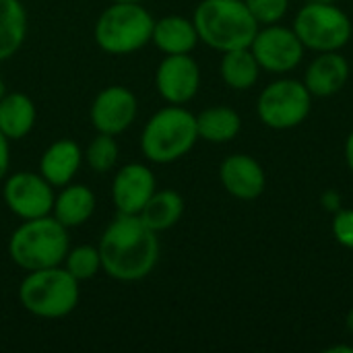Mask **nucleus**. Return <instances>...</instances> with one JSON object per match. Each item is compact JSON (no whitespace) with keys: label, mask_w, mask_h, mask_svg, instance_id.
<instances>
[{"label":"nucleus","mask_w":353,"mask_h":353,"mask_svg":"<svg viewBox=\"0 0 353 353\" xmlns=\"http://www.w3.org/2000/svg\"><path fill=\"white\" fill-rule=\"evenodd\" d=\"M4 95H6V87H4V81L0 79V99H2Z\"/></svg>","instance_id":"473e14b6"},{"label":"nucleus","mask_w":353,"mask_h":353,"mask_svg":"<svg viewBox=\"0 0 353 353\" xmlns=\"http://www.w3.org/2000/svg\"><path fill=\"white\" fill-rule=\"evenodd\" d=\"M8 168H10V145L8 139L0 132V180L6 178Z\"/></svg>","instance_id":"cd10ccee"},{"label":"nucleus","mask_w":353,"mask_h":353,"mask_svg":"<svg viewBox=\"0 0 353 353\" xmlns=\"http://www.w3.org/2000/svg\"><path fill=\"white\" fill-rule=\"evenodd\" d=\"M182 215H184V199L180 192L172 188L155 190L139 213L141 221L157 234L172 230L182 219Z\"/></svg>","instance_id":"aec40b11"},{"label":"nucleus","mask_w":353,"mask_h":353,"mask_svg":"<svg viewBox=\"0 0 353 353\" xmlns=\"http://www.w3.org/2000/svg\"><path fill=\"white\" fill-rule=\"evenodd\" d=\"M35 103L25 93H6L0 99V132L8 141L27 137L35 126Z\"/></svg>","instance_id":"6ab92c4d"},{"label":"nucleus","mask_w":353,"mask_h":353,"mask_svg":"<svg viewBox=\"0 0 353 353\" xmlns=\"http://www.w3.org/2000/svg\"><path fill=\"white\" fill-rule=\"evenodd\" d=\"M331 232H333V238L337 240V244L353 250V209L341 207L337 213H333Z\"/></svg>","instance_id":"bb28decb"},{"label":"nucleus","mask_w":353,"mask_h":353,"mask_svg":"<svg viewBox=\"0 0 353 353\" xmlns=\"http://www.w3.org/2000/svg\"><path fill=\"white\" fill-rule=\"evenodd\" d=\"M83 163V151L72 139L54 141L39 159V174L54 186L62 188L72 182Z\"/></svg>","instance_id":"dca6fc26"},{"label":"nucleus","mask_w":353,"mask_h":353,"mask_svg":"<svg viewBox=\"0 0 353 353\" xmlns=\"http://www.w3.org/2000/svg\"><path fill=\"white\" fill-rule=\"evenodd\" d=\"M310 110L312 95L304 81L283 74L269 83L256 99L259 120L273 130H292L304 124L310 116Z\"/></svg>","instance_id":"6e6552de"},{"label":"nucleus","mask_w":353,"mask_h":353,"mask_svg":"<svg viewBox=\"0 0 353 353\" xmlns=\"http://www.w3.org/2000/svg\"><path fill=\"white\" fill-rule=\"evenodd\" d=\"M155 19L141 2H112L93 29L95 43L114 56L139 52L151 41Z\"/></svg>","instance_id":"423d86ee"},{"label":"nucleus","mask_w":353,"mask_h":353,"mask_svg":"<svg viewBox=\"0 0 353 353\" xmlns=\"http://www.w3.org/2000/svg\"><path fill=\"white\" fill-rule=\"evenodd\" d=\"M196 130H199V139L207 143L223 145L240 134L242 118L230 105H213L196 116Z\"/></svg>","instance_id":"412c9836"},{"label":"nucleus","mask_w":353,"mask_h":353,"mask_svg":"<svg viewBox=\"0 0 353 353\" xmlns=\"http://www.w3.org/2000/svg\"><path fill=\"white\" fill-rule=\"evenodd\" d=\"M137 112V95L124 85H110L95 95L89 110V118L97 132L116 137L134 122Z\"/></svg>","instance_id":"f8f14e48"},{"label":"nucleus","mask_w":353,"mask_h":353,"mask_svg":"<svg viewBox=\"0 0 353 353\" xmlns=\"http://www.w3.org/2000/svg\"><path fill=\"white\" fill-rule=\"evenodd\" d=\"M64 269L77 279V281H87L93 279L101 271V256L99 248L91 244H81L68 250L64 259Z\"/></svg>","instance_id":"b1692460"},{"label":"nucleus","mask_w":353,"mask_h":353,"mask_svg":"<svg viewBox=\"0 0 353 353\" xmlns=\"http://www.w3.org/2000/svg\"><path fill=\"white\" fill-rule=\"evenodd\" d=\"M321 205H323L327 211L337 213V211L341 209V194H339L337 190H327V192H323V196H321Z\"/></svg>","instance_id":"c85d7f7f"},{"label":"nucleus","mask_w":353,"mask_h":353,"mask_svg":"<svg viewBox=\"0 0 353 353\" xmlns=\"http://www.w3.org/2000/svg\"><path fill=\"white\" fill-rule=\"evenodd\" d=\"M118 155H120V149H118L116 137L103 134V132H97V137L85 149V161L97 174L110 172L116 165Z\"/></svg>","instance_id":"393cba45"},{"label":"nucleus","mask_w":353,"mask_h":353,"mask_svg":"<svg viewBox=\"0 0 353 353\" xmlns=\"http://www.w3.org/2000/svg\"><path fill=\"white\" fill-rule=\"evenodd\" d=\"M292 29L306 50L341 52L353 35L352 19L335 2L308 0L294 17Z\"/></svg>","instance_id":"0eeeda50"},{"label":"nucleus","mask_w":353,"mask_h":353,"mask_svg":"<svg viewBox=\"0 0 353 353\" xmlns=\"http://www.w3.org/2000/svg\"><path fill=\"white\" fill-rule=\"evenodd\" d=\"M81 298L79 281L64 267H50L29 271L19 285V300L23 308L39 319L68 316Z\"/></svg>","instance_id":"39448f33"},{"label":"nucleus","mask_w":353,"mask_h":353,"mask_svg":"<svg viewBox=\"0 0 353 353\" xmlns=\"http://www.w3.org/2000/svg\"><path fill=\"white\" fill-rule=\"evenodd\" d=\"M192 23L199 41L221 54L250 48L261 27L244 0H201L194 8Z\"/></svg>","instance_id":"f03ea898"},{"label":"nucleus","mask_w":353,"mask_h":353,"mask_svg":"<svg viewBox=\"0 0 353 353\" xmlns=\"http://www.w3.org/2000/svg\"><path fill=\"white\" fill-rule=\"evenodd\" d=\"M350 79V62L341 52H319L304 72V85L312 97L337 95Z\"/></svg>","instance_id":"2eb2a0df"},{"label":"nucleus","mask_w":353,"mask_h":353,"mask_svg":"<svg viewBox=\"0 0 353 353\" xmlns=\"http://www.w3.org/2000/svg\"><path fill=\"white\" fill-rule=\"evenodd\" d=\"M157 93L172 105H184L201 89V68L190 54H170L155 70Z\"/></svg>","instance_id":"9b49d317"},{"label":"nucleus","mask_w":353,"mask_h":353,"mask_svg":"<svg viewBox=\"0 0 353 353\" xmlns=\"http://www.w3.org/2000/svg\"><path fill=\"white\" fill-rule=\"evenodd\" d=\"M95 213V194L85 184H66L54 199L52 215L64 228H79Z\"/></svg>","instance_id":"a211bd4d"},{"label":"nucleus","mask_w":353,"mask_h":353,"mask_svg":"<svg viewBox=\"0 0 353 353\" xmlns=\"http://www.w3.org/2000/svg\"><path fill=\"white\" fill-rule=\"evenodd\" d=\"M199 141L196 116L182 105L157 110L143 128L141 151L151 163H174L188 155Z\"/></svg>","instance_id":"20e7f679"},{"label":"nucleus","mask_w":353,"mask_h":353,"mask_svg":"<svg viewBox=\"0 0 353 353\" xmlns=\"http://www.w3.org/2000/svg\"><path fill=\"white\" fill-rule=\"evenodd\" d=\"M252 17L259 21V25H273L279 23L288 10H290V0H244Z\"/></svg>","instance_id":"a878e982"},{"label":"nucleus","mask_w":353,"mask_h":353,"mask_svg":"<svg viewBox=\"0 0 353 353\" xmlns=\"http://www.w3.org/2000/svg\"><path fill=\"white\" fill-rule=\"evenodd\" d=\"M345 327H347V331L353 335V306L350 308V312H347V316H345Z\"/></svg>","instance_id":"2f4dec72"},{"label":"nucleus","mask_w":353,"mask_h":353,"mask_svg":"<svg viewBox=\"0 0 353 353\" xmlns=\"http://www.w3.org/2000/svg\"><path fill=\"white\" fill-rule=\"evenodd\" d=\"M4 203L8 211L21 219H35L52 215L54 209V186L33 172H17L4 180L2 188Z\"/></svg>","instance_id":"9d476101"},{"label":"nucleus","mask_w":353,"mask_h":353,"mask_svg":"<svg viewBox=\"0 0 353 353\" xmlns=\"http://www.w3.org/2000/svg\"><path fill=\"white\" fill-rule=\"evenodd\" d=\"M157 190V182L149 165L126 163L118 170L112 182V201L118 213L139 215L151 194Z\"/></svg>","instance_id":"4468645a"},{"label":"nucleus","mask_w":353,"mask_h":353,"mask_svg":"<svg viewBox=\"0 0 353 353\" xmlns=\"http://www.w3.org/2000/svg\"><path fill=\"white\" fill-rule=\"evenodd\" d=\"M151 41L165 56L190 54L199 43V33L192 19H186L182 14H168L155 21Z\"/></svg>","instance_id":"f3484780"},{"label":"nucleus","mask_w":353,"mask_h":353,"mask_svg":"<svg viewBox=\"0 0 353 353\" xmlns=\"http://www.w3.org/2000/svg\"><path fill=\"white\" fill-rule=\"evenodd\" d=\"M112 2H143V0H112Z\"/></svg>","instance_id":"72a5a7b5"},{"label":"nucleus","mask_w":353,"mask_h":353,"mask_svg":"<svg viewBox=\"0 0 353 353\" xmlns=\"http://www.w3.org/2000/svg\"><path fill=\"white\" fill-rule=\"evenodd\" d=\"M219 74L230 89L248 91L256 85L261 77V66L250 48H238V50L223 52Z\"/></svg>","instance_id":"4be33fe9"},{"label":"nucleus","mask_w":353,"mask_h":353,"mask_svg":"<svg viewBox=\"0 0 353 353\" xmlns=\"http://www.w3.org/2000/svg\"><path fill=\"white\" fill-rule=\"evenodd\" d=\"M219 180L228 194L238 201H254L267 188L265 168L248 153H234L219 165Z\"/></svg>","instance_id":"ddd939ff"},{"label":"nucleus","mask_w":353,"mask_h":353,"mask_svg":"<svg viewBox=\"0 0 353 353\" xmlns=\"http://www.w3.org/2000/svg\"><path fill=\"white\" fill-rule=\"evenodd\" d=\"M68 250V228H64L54 215L23 219L8 240L10 261L27 273L62 265Z\"/></svg>","instance_id":"7ed1b4c3"},{"label":"nucleus","mask_w":353,"mask_h":353,"mask_svg":"<svg viewBox=\"0 0 353 353\" xmlns=\"http://www.w3.org/2000/svg\"><path fill=\"white\" fill-rule=\"evenodd\" d=\"M101 271L116 281H141L153 273L159 261L157 232L139 215L118 213L99 240Z\"/></svg>","instance_id":"f257e3e1"},{"label":"nucleus","mask_w":353,"mask_h":353,"mask_svg":"<svg viewBox=\"0 0 353 353\" xmlns=\"http://www.w3.org/2000/svg\"><path fill=\"white\" fill-rule=\"evenodd\" d=\"M345 163H347V168H350L353 176V130L345 139Z\"/></svg>","instance_id":"c756f323"},{"label":"nucleus","mask_w":353,"mask_h":353,"mask_svg":"<svg viewBox=\"0 0 353 353\" xmlns=\"http://www.w3.org/2000/svg\"><path fill=\"white\" fill-rule=\"evenodd\" d=\"M314 2H337V0H314Z\"/></svg>","instance_id":"f704fd0d"},{"label":"nucleus","mask_w":353,"mask_h":353,"mask_svg":"<svg viewBox=\"0 0 353 353\" xmlns=\"http://www.w3.org/2000/svg\"><path fill=\"white\" fill-rule=\"evenodd\" d=\"M327 353H353L352 345H333L327 347Z\"/></svg>","instance_id":"7c9ffc66"},{"label":"nucleus","mask_w":353,"mask_h":353,"mask_svg":"<svg viewBox=\"0 0 353 353\" xmlns=\"http://www.w3.org/2000/svg\"><path fill=\"white\" fill-rule=\"evenodd\" d=\"M27 37V10L21 0H0V62L12 58Z\"/></svg>","instance_id":"5701e85b"},{"label":"nucleus","mask_w":353,"mask_h":353,"mask_svg":"<svg viewBox=\"0 0 353 353\" xmlns=\"http://www.w3.org/2000/svg\"><path fill=\"white\" fill-rule=\"evenodd\" d=\"M250 50L261 70H267L279 77L296 70L302 64L304 52H306L296 31L279 23L261 25L250 43Z\"/></svg>","instance_id":"1a4fd4ad"}]
</instances>
